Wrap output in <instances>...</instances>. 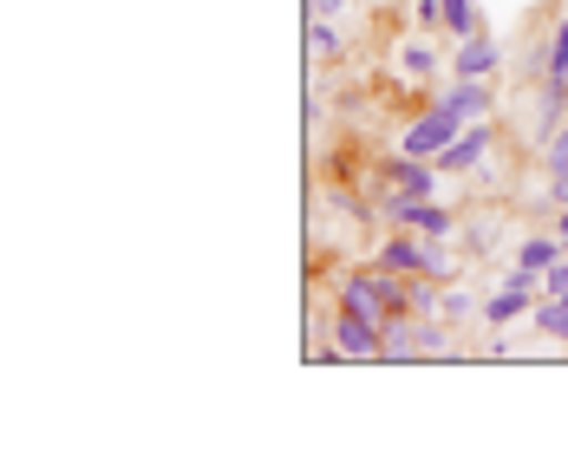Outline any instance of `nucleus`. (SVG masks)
Returning <instances> with one entry per match:
<instances>
[{
	"mask_svg": "<svg viewBox=\"0 0 568 457\" xmlns=\"http://www.w3.org/2000/svg\"><path fill=\"white\" fill-rule=\"evenodd\" d=\"M341 301L346 307H359V314H373L379 327L412 314V287H405V275H393V268H359V275H346Z\"/></svg>",
	"mask_w": 568,
	"mask_h": 457,
	"instance_id": "f257e3e1",
	"label": "nucleus"
},
{
	"mask_svg": "<svg viewBox=\"0 0 568 457\" xmlns=\"http://www.w3.org/2000/svg\"><path fill=\"white\" fill-rule=\"evenodd\" d=\"M464 124H470V118L457 112L452 99H438L432 112H418L412 124H405V138H398V151H405V158H425V164H438V151L452 144V138L464 131Z\"/></svg>",
	"mask_w": 568,
	"mask_h": 457,
	"instance_id": "f03ea898",
	"label": "nucleus"
},
{
	"mask_svg": "<svg viewBox=\"0 0 568 457\" xmlns=\"http://www.w3.org/2000/svg\"><path fill=\"white\" fill-rule=\"evenodd\" d=\"M386 216L405 228H418L425 242H452L457 216L445 210V203H432V196H398V190H386Z\"/></svg>",
	"mask_w": 568,
	"mask_h": 457,
	"instance_id": "7ed1b4c3",
	"label": "nucleus"
},
{
	"mask_svg": "<svg viewBox=\"0 0 568 457\" xmlns=\"http://www.w3.org/2000/svg\"><path fill=\"white\" fill-rule=\"evenodd\" d=\"M334 353H346V359H379L386 353V327L373 314H359V307L341 301V314H334Z\"/></svg>",
	"mask_w": 568,
	"mask_h": 457,
	"instance_id": "20e7f679",
	"label": "nucleus"
},
{
	"mask_svg": "<svg viewBox=\"0 0 568 457\" xmlns=\"http://www.w3.org/2000/svg\"><path fill=\"white\" fill-rule=\"evenodd\" d=\"M484 151H490V124H484V118H470L452 144L438 151V171H445V176H452V171H477V164H484Z\"/></svg>",
	"mask_w": 568,
	"mask_h": 457,
	"instance_id": "39448f33",
	"label": "nucleus"
},
{
	"mask_svg": "<svg viewBox=\"0 0 568 457\" xmlns=\"http://www.w3.org/2000/svg\"><path fill=\"white\" fill-rule=\"evenodd\" d=\"M562 124H568V79H556V72H549V85L536 92V138L549 144Z\"/></svg>",
	"mask_w": 568,
	"mask_h": 457,
	"instance_id": "423d86ee",
	"label": "nucleus"
},
{
	"mask_svg": "<svg viewBox=\"0 0 568 457\" xmlns=\"http://www.w3.org/2000/svg\"><path fill=\"white\" fill-rule=\"evenodd\" d=\"M536 287H523V282H504L490 301H484V321L490 327H510V321H523V314H536V301H529Z\"/></svg>",
	"mask_w": 568,
	"mask_h": 457,
	"instance_id": "0eeeda50",
	"label": "nucleus"
},
{
	"mask_svg": "<svg viewBox=\"0 0 568 457\" xmlns=\"http://www.w3.org/2000/svg\"><path fill=\"white\" fill-rule=\"evenodd\" d=\"M386 190H398V196H432L438 183L425 171V158H405V151H398L393 164H386Z\"/></svg>",
	"mask_w": 568,
	"mask_h": 457,
	"instance_id": "6e6552de",
	"label": "nucleus"
},
{
	"mask_svg": "<svg viewBox=\"0 0 568 457\" xmlns=\"http://www.w3.org/2000/svg\"><path fill=\"white\" fill-rule=\"evenodd\" d=\"M490 72H497V47L477 40V33H464V47H457V79H490Z\"/></svg>",
	"mask_w": 568,
	"mask_h": 457,
	"instance_id": "1a4fd4ad",
	"label": "nucleus"
},
{
	"mask_svg": "<svg viewBox=\"0 0 568 457\" xmlns=\"http://www.w3.org/2000/svg\"><path fill=\"white\" fill-rule=\"evenodd\" d=\"M568 248H562V235H529L523 248H516V268H529V275H542V268H556Z\"/></svg>",
	"mask_w": 568,
	"mask_h": 457,
	"instance_id": "9d476101",
	"label": "nucleus"
},
{
	"mask_svg": "<svg viewBox=\"0 0 568 457\" xmlns=\"http://www.w3.org/2000/svg\"><path fill=\"white\" fill-rule=\"evenodd\" d=\"M379 268H393V275H418V268H425V242H412V235H393V242L379 248Z\"/></svg>",
	"mask_w": 568,
	"mask_h": 457,
	"instance_id": "9b49d317",
	"label": "nucleus"
},
{
	"mask_svg": "<svg viewBox=\"0 0 568 457\" xmlns=\"http://www.w3.org/2000/svg\"><path fill=\"white\" fill-rule=\"evenodd\" d=\"M445 99H452L464 118H484V112H490V85H484V79H457Z\"/></svg>",
	"mask_w": 568,
	"mask_h": 457,
	"instance_id": "f8f14e48",
	"label": "nucleus"
},
{
	"mask_svg": "<svg viewBox=\"0 0 568 457\" xmlns=\"http://www.w3.org/2000/svg\"><path fill=\"white\" fill-rule=\"evenodd\" d=\"M307 53L314 59H341V33H334V20L307 13Z\"/></svg>",
	"mask_w": 568,
	"mask_h": 457,
	"instance_id": "ddd939ff",
	"label": "nucleus"
},
{
	"mask_svg": "<svg viewBox=\"0 0 568 457\" xmlns=\"http://www.w3.org/2000/svg\"><path fill=\"white\" fill-rule=\"evenodd\" d=\"M542 72L568 79V13L556 20V33H549V47H542Z\"/></svg>",
	"mask_w": 568,
	"mask_h": 457,
	"instance_id": "4468645a",
	"label": "nucleus"
},
{
	"mask_svg": "<svg viewBox=\"0 0 568 457\" xmlns=\"http://www.w3.org/2000/svg\"><path fill=\"white\" fill-rule=\"evenodd\" d=\"M398 65H405V72H412V79H425V72H432V65H438V53H432V47H425V40H412V47H405V59H398Z\"/></svg>",
	"mask_w": 568,
	"mask_h": 457,
	"instance_id": "2eb2a0df",
	"label": "nucleus"
},
{
	"mask_svg": "<svg viewBox=\"0 0 568 457\" xmlns=\"http://www.w3.org/2000/svg\"><path fill=\"white\" fill-rule=\"evenodd\" d=\"M470 307H477V301H470L464 287H445V294H438V314H445V321H464Z\"/></svg>",
	"mask_w": 568,
	"mask_h": 457,
	"instance_id": "dca6fc26",
	"label": "nucleus"
},
{
	"mask_svg": "<svg viewBox=\"0 0 568 457\" xmlns=\"http://www.w3.org/2000/svg\"><path fill=\"white\" fill-rule=\"evenodd\" d=\"M549 176H568V124L549 138Z\"/></svg>",
	"mask_w": 568,
	"mask_h": 457,
	"instance_id": "f3484780",
	"label": "nucleus"
},
{
	"mask_svg": "<svg viewBox=\"0 0 568 457\" xmlns=\"http://www.w3.org/2000/svg\"><path fill=\"white\" fill-rule=\"evenodd\" d=\"M445 27H452V33H470V27H477V20H470V0H445Z\"/></svg>",
	"mask_w": 568,
	"mask_h": 457,
	"instance_id": "a211bd4d",
	"label": "nucleus"
},
{
	"mask_svg": "<svg viewBox=\"0 0 568 457\" xmlns=\"http://www.w3.org/2000/svg\"><path fill=\"white\" fill-rule=\"evenodd\" d=\"M425 275H452V255H445V242H425Z\"/></svg>",
	"mask_w": 568,
	"mask_h": 457,
	"instance_id": "6ab92c4d",
	"label": "nucleus"
},
{
	"mask_svg": "<svg viewBox=\"0 0 568 457\" xmlns=\"http://www.w3.org/2000/svg\"><path fill=\"white\" fill-rule=\"evenodd\" d=\"M542 294H568V255L556 268H542Z\"/></svg>",
	"mask_w": 568,
	"mask_h": 457,
	"instance_id": "aec40b11",
	"label": "nucleus"
},
{
	"mask_svg": "<svg viewBox=\"0 0 568 457\" xmlns=\"http://www.w3.org/2000/svg\"><path fill=\"white\" fill-rule=\"evenodd\" d=\"M341 7H346V0H307V13H321V20H334Z\"/></svg>",
	"mask_w": 568,
	"mask_h": 457,
	"instance_id": "412c9836",
	"label": "nucleus"
},
{
	"mask_svg": "<svg viewBox=\"0 0 568 457\" xmlns=\"http://www.w3.org/2000/svg\"><path fill=\"white\" fill-rule=\"evenodd\" d=\"M556 235H562V248H568V203H562V223H556Z\"/></svg>",
	"mask_w": 568,
	"mask_h": 457,
	"instance_id": "4be33fe9",
	"label": "nucleus"
}]
</instances>
